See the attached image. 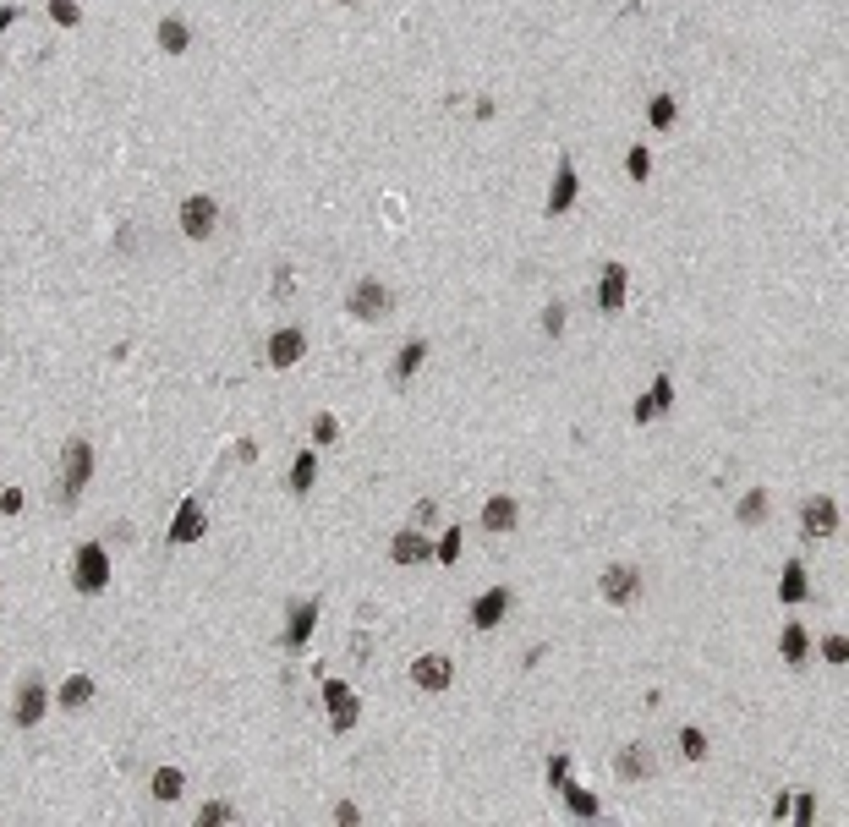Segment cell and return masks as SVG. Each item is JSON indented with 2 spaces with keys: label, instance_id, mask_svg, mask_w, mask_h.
Segmentation results:
<instances>
[{
  "label": "cell",
  "instance_id": "14",
  "mask_svg": "<svg viewBox=\"0 0 849 827\" xmlns=\"http://www.w3.org/2000/svg\"><path fill=\"white\" fill-rule=\"evenodd\" d=\"M504 614H509V586H493V592H482V597L471 603V625H477V630H493Z\"/></svg>",
  "mask_w": 849,
  "mask_h": 827
},
{
  "label": "cell",
  "instance_id": "12",
  "mask_svg": "<svg viewBox=\"0 0 849 827\" xmlns=\"http://www.w3.org/2000/svg\"><path fill=\"white\" fill-rule=\"evenodd\" d=\"M209 527H203V505L198 499H182L176 505V521H170V543H198Z\"/></svg>",
  "mask_w": 849,
  "mask_h": 827
},
{
  "label": "cell",
  "instance_id": "18",
  "mask_svg": "<svg viewBox=\"0 0 849 827\" xmlns=\"http://www.w3.org/2000/svg\"><path fill=\"white\" fill-rule=\"evenodd\" d=\"M581 192V176L570 171V164H559V176H554V192H548V214H565Z\"/></svg>",
  "mask_w": 849,
  "mask_h": 827
},
{
  "label": "cell",
  "instance_id": "10",
  "mask_svg": "<svg viewBox=\"0 0 849 827\" xmlns=\"http://www.w3.org/2000/svg\"><path fill=\"white\" fill-rule=\"evenodd\" d=\"M597 592H603L608 603H636V597H641V570H630V565H614V570H603Z\"/></svg>",
  "mask_w": 849,
  "mask_h": 827
},
{
  "label": "cell",
  "instance_id": "38",
  "mask_svg": "<svg viewBox=\"0 0 849 827\" xmlns=\"http://www.w3.org/2000/svg\"><path fill=\"white\" fill-rule=\"evenodd\" d=\"M565 778H570V756H565V751H559V756H554V762H548V783H554V789H559V783H565Z\"/></svg>",
  "mask_w": 849,
  "mask_h": 827
},
{
  "label": "cell",
  "instance_id": "26",
  "mask_svg": "<svg viewBox=\"0 0 849 827\" xmlns=\"http://www.w3.org/2000/svg\"><path fill=\"white\" fill-rule=\"evenodd\" d=\"M674 115H679V110H674V99H668V94H652V99H647V121H652V132H668V126H674Z\"/></svg>",
  "mask_w": 849,
  "mask_h": 827
},
{
  "label": "cell",
  "instance_id": "2",
  "mask_svg": "<svg viewBox=\"0 0 849 827\" xmlns=\"http://www.w3.org/2000/svg\"><path fill=\"white\" fill-rule=\"evenodd\" d=\"M72 586L77 592H104L110 586V554H104V543H83L72 554Z\"/></svg>",
  "mask_w": 849,
  "mask_h": 827
},
{
  "label": "cell",
  "instance_id": "17",
  "mask_svg": "<svg viewBox=\"0 0 849 827\" xmlns=\"http://www.w3.org/2000/svg\"><path fill=\"white\" fill-rule=\"evenodd\" d=\"M312 625H318V603H296V608H291V625H285V646H291V652L307 646Z\"/></svg>",
  "mask_w": 849,
  "mask_h": 827
},
{
  "label": "cell",
  "instance_id": "42",
  "mask_svg": "<svg viewBox=\"0 0 849 827\" xmlns=\"http://www.w3.org/2000/svg\"><path fill=\"white\" fill-rule=\"evenodd\" d=\"M12 23H17V12H12V6H6V12H0V34H6V28H12Z\"/></svg>",
  "mask_w": 849,
  "mask_h": 827
},
{
  "label": "cell",
  "instance_id": "37",
  "mask_svg": "<svg viewBox=\"0 0 849 827\" xmlns=\"http://www.w3.org/2000/svg\"><path fill=\"white\" fill-rule=\"evenodd\" d=\"M543 329H548V335H565V307H559V301H548V312H543Z\"/></svg>",
  "mask_w": 849,
  "mask_h": 827
},
{
  "label": "cell",
  "instance_id": "32",
  "mask_svg": "<svg viewBox=\"0 0 849 827\" xmlns=\"http://www.w3.org/2000/svg\"><path fill=\"white\" fill-rule=\"evenodd\" d=\"M433 559H439V565H455V559H460V527H449V532H444V543L433 548Z\"/></svg>",
  "mask_w": 849,
  "mask_h": 827
},
{
  "label": "cell",
  "instance_id": "21",
  "mask_svg": "<svg viewBox=\"0 0 849 827\" xmlns=\"http://www.w3.org/2000/svg\"><path fill=\"white\" fill-rule=\"evenodd\" d=\"M668 400H674V384H668V379H657V384L641 395V406H636V422H652L657 411H668Z\"/></svg>",
  "mask_w": 849,
  "mask_h": 827
},
{
  "label": "cell",
  "instance_id": "13",
  "mask_svg": "<svg viewBox=\"0 0 849 827\" xmlns=\"http://www.w3.org/2000/svg\"><path fill=\"white\" fill-rule=\"evenodd\" d=\"M625 290H630L625 263H608L603 280H597V307H603V312H619V307H625Z\"/></svg>",
  "mask_w": 849,
  "mask_h": 827
},
{
  "label": "cell",
  "instance_id": "28",
  "mask_svg": "<svg viewBox=\"0 0 849 827\" xmlns=\"http://www.w3.org/2000/svg\"><path fill=\"white\" fill-rule=\"evenodd\" d=\"M422 362H428V340H411V346L400 351V362H395V379H411Z\"/></svg>",
  "mask_w": 849,
  "mask_h": 827
},
{
  "label": "cell",
  "instance_id": "3",
  "mask_svg": "<svg viewBox=\"0 0 849 827\" xmlns=\"http://www.w3.org/2000/svg\"><path fill=\"white\" fill-rule=\"evenodd\" d=\"M176 225H182V236H193V241H209L214 231H220V203L214 198H187L182 209H176Z\"/></svg>",
  "mask_w": 849,
  "mask_h": 827
},
{
  "label": "cell",
  "instance_id": "35",
  "mask_svg": "<svg viewBox=\"0 0 849 827\" xmlns=\"http://www.w3.org/2000/svg\"><path fill=\"white\" fill-rule=\"evenodd\" d=\"M231 816H236V811H231L225 800H209V805L198 811V822H203V827H220V822H231Z\"/></svg>",
  "mask_w": 849,
  "mask_h": 827
},
{
  "label": "cell",
  "instance_id": "31",
  "mask_svg": "<svg viewBox=\"0 0 849 827\" xmlns=\"http://www.w3.org/2000/svg\"><path fill=\"white\" fill-rule=\"evenodd\" d=\"M312 444H318V449H329V444H340V422H334L329 411H323V417H312Z\"/></svg>",
  "mask_w": 849,
  "mask_h": 827
},
{
  "label": "cell",
  "instance_id": "22",
  "mask_svg": "<svg viewBox=\"0 0 849 827\" xmlns=\"http://www.w3.org/2000/svg\"><path fill=\"white\" fill-rule=\"evenodd\" d=\"M805 592H811V581H805V565H784V576H778V597L784 603H805Z\"/></svg>",
  "mask_w": 849,
  "mask_h": 827
},
{
  "label": "cell",
  "instance_id": "33",
  "mask_svg": "<svg viewBox=\"0 0 849 827\" xmlns=\"http://www.w3.org/2000/svg\"><path fill=\"white\" fill-rule=\"evenodd\" d=\"M625 171H630V182H647V176H652V153H647V148H630Z\"/></svg>",
  "mask_w": 849,
  "mask_h": 827
},
{
  "label": "cell",
  "instance_id": "25",
  "mask_svg": "<svg viewBox=\"0 0 849 827\" xmlns=\"http://www.w3.org/2000/svg\"><path fill=\"white\" fill-rule=\"evenodd\" d=\"M559 794H565V805H570V811H576V816H587V822H592V816H597V811H603V805H597V794H587V789H576V783H570V778H565V783H559Z\"/></svg>",
  "mask_w": 849,
  "mask_h": 827
},
{
  "label": "cell",
  "instance_id": "41",
  "mask_svg": "<svg viewBox=\"0 0 849 827\" xmlns=\"http://www.w3.org/2000/svg\"><path fill=\"white\" fill-rule=\"evenodd\" d=\"M357 816H362V811H357V805H351V800H346V805H334V822H346V827H351V822H357Z\"/></svg>",
  "mask_w": 849,
  "mask_h": 827
},
{
  "label": "cell",
  "instance_id": "9",
  "mask_svg": "<svg viewBox=\"0 0 849 827\" xmlns=\"http://www.w3.org/2000/svg\"><path fill=\"white\" fill-rule=\"evenodd\" d=\"M449 680H455V669H449V657H439V652H428V657L411 664V685L417 691H449Z\"/></svg>",
  "mask_w": 849,
  "mask_h": 827
},
{
  "label": "cell",
  "instance_id": "39",
  "mask_svg": "<svg viewBox=\"0 0 849 827\" xmlns=\"http://www.w3.org/2000/svg\"><path fill=\"white\" fill-rule=\"evenodd\" d=\"M0 510L17 516V510H23V493H17V487H6V493H0Z\"/></svg>",
  "mask_w": 849,
  "mask_h": 827
},
{
  "label": "cell",
  "instance_id": "11",
  "mask_svg": "<svg viewBox=\"0 0 849 827\" xmlns=\"http://www.w3.org/2000/svg\"><path fill=\"white\" fill-rule=\"evenodd\" d=\"M614 773H619V778H630V783H641V778H652V773H657V762H652V751H647V745H619V751H614Z\"/></svg>",
  "mask_w": 849,
  "mask_h": 827
},
{
  "label": "cell",
  "instance_id": "6",
  "mask_svg": "<svg viewBox=\"0 0 849 827\" xmlns=\"http://www.w3.org/2000/svg\"><path fill=\"white\" fill-rule=\"evenodd\" d=\"M301 351H307V335H301V329H274V335L263 340L269 368H296V362H301Z\"/></svg>",
  "mask_w": 849,
  "mask_h": 827
},
{
  "label": "cell",
  "instance_id": "43",
  "mask_svg": "<svg viewBox=\"0 0 849 827\" xmlns=\"http://www.w3.org/2000/svg\"><path fill=\"white\" fill-rule=\"evenodd\" d=\"M340 6H351V0H340Z\"/></svg>",
  "mask_w": 849,
  "mask_h": 827
},
{
  "label": "cell",
  "instance_id": "20",
  "mask_svg": "<svg viewBox=\"0 0 849 827\" xmlns=\"http://www.w3.org/2000/svg\"><path fill=\"white\" fill-rule=\"evenodd\" d=\"M148 789H153V800H159V805H170V800H182V789H187V778H182V767H159Z\"/></svg>",
  "mask_w": 849,
  "mask_h": 827
},
{
  "label": "cell",
  "instance_id": "36",
  "mask_svg": "<svg viewBox=\"0 0 849 827\" xmlns=\"http://www.w3.org/2000/svg\"><path fill=\"white\" fill-rule=\"evenodd\" d=\"M822 657H827V664H849V635H827L822 641Z\"/></svg>",
  "mask_w": 849,
  "mask_h": 827
},
{
  "label": "cell",
  "instance_id": "15",
  "mask_svg": "<svg viewBox=\"0 0 849 827\" xmlns=\"http://www.w3.org/2000/svg\"><path fill=\"white\" fill-rule=\"evenodd\" d=\"M516 521H521V505L509 499V493H499V499L482 505V527H488V532H509Z\"/></svg>",
  "mask_w": 849,
  "mask_h": 827
},
{
  "label": "cell",
  "instance_id": "5",
  "mask_svg": "<svg viewBox=\"0 0 849 827\" xmlns=\"http://www.w3.org/2000/svg\"><path fill=\"white\" fill-rule=\"evenodd\" d=\"M838 527H844V516H838L833 499H805V505H800V532H805V537H833Z\"/></svg>",
  "mask_w": 849,
  "mask_h": 827
},
{
  "label": "cell",
  "instance_id": "19",
  "mask_svg": "<svg viewBox=\"0 0 849 827\" xmlns=\"http://www.w3.org/2000/svg\"><path fill=\"white\" fill-rule=\"evenodd\" d=\"M187 44H193V28H187L182 17H164V23H159V50H164V55H182Z\"/></svg>",
  "mask_w": 849,
  "mask_h": 827
},
{
  "label": "cell",
  "instance_id": "4",
  "mask_svg": "<svg viewBox=\"0 0 849 827\" xmlns=\"http://www.w3.org/2000/svg\"><path fill=\"white\" fill-rule=\"evenodd\" d=\"M323 702H329V729L334 734H351V724H357V696H351V685L346 680H323Z\"/></svg>",
  "mask_w": 849,
  "mask_h": 827
},
{
  "label": "cell",
  "instance_id": "30",
  "mask_svg": "<svg viewBox=\"0 0 849 827\" xmlns=\"http://www.w3.org/2000/svg\"><path fill=\"white\" fill-rule=\"evenodd\" d=\"M679 756H686V762H702V756H707V734H702V729H679Z\"/></svg>",
  "mask_w": 849,
  "mask_h": 827
},
{
  "label": "cell",
  "instance_id": "40",
  "mask_svg": "<svg viewBox=\"0 0 849 827\" xmlns=\"http://www.w3.org/2000/svg\"><path fill=\"white\" fill-rule=\"evenodd\" d=\"M811 811H816V800H811V794H800V800H795V822H811Z\"/></svg>",
  "mask_w": 849,
  "mask_h": 827
},
{
  "label": "cell",
  "instance_id": "16",
  "mask_svg": "<svg viewBox=\"0 0 849 827\" xmlns=\"http://www.w3.org/2000/svg\"><path fill=\"white\" fill-rule=\"evenodd\" d=\"M390 554H395V565H428V559H433V543L417 537V532H400V537L390 543Z\"/></svg>",
  "mask_w": 849,
  "mask_h": 827
},
{
  "label": "cell",
  "instance_id": "27",
  "mask_svg": "<svg viewBox=\"0 0 849 827\" xmlns=\"http://www.w3.org/2000/svg\"><path fill=\"white\" fill-rule=\"evenodd\" d=\"M805 646H811V641H805V630H800V625H784V635H778V652L789 657V664H805Z\"/></svg>",
  "mask_w": 849,
  "mask_h": 827
},
{
  "label": "cell",
  "instance_id": "8",
  "mask_svg": "<svg viewBox=\"0 0 849 827\" xmlns=\"http://www.w3.org/2000/svg\"><path fill=\"white\" fill-rule=\"evenodd\" d=\"M44 702H50V691H44L39 680H23V685H17L12 724H17V729H39V718H44Z\"/></svg>",
  "mask_w": 849,
  "mask_h": 827
},
{
  "label": "cell",
  "instance_id": "29",
  "mask_svg": "<svg viewBox=\"0 0 849 827\" xmlns=\"http://www.w3.org/2000/svg\"><path fill=\"white\" fill-rule=\"evenodd\" d=\"M762 516H767V493L751 487L745 499H740V521H745V527H762Z\"/></svg>",
  "mask_w": 849,
  "mask_h": 827
},
{
  "label": "cell",
  "instance_id": "24",
  "mask_svg": "<svg viewBox=\"0 0 849 827\" xmlns=\"http://www.w3.org/2000/svg\"><path fill=\"white\" fill-rule=\"evenodd\" d=\"M55 702H61V707H72V713H77V707H88V702H94V680H88V674H72V680L61 685V696H55Z\"/></svg>",
  "mask_w": 849,
  "mask_h": 827
},
{
  "label": "cell",
  "instance_id": "23",
  "mask_svg": "<svg viewBox=\"0 0 849 827\" xmlns=\"http://www.w3.org/2000/svg\"><path fill=\"white\" fill-rule=\"evenodd\" d=\"M312 482H318V455H312V449H301V455L291 460V493H307Z\"/></svg>",
  "mask_w": 849,
  "mask_h": 827
},
{
  "label": "cell",
  "instance_id": "1",
  "mask_svg": "<svg viewBox=\"0 0 849 827\" xmlns=\"http://www.w3.org/2000/svg\"><path fill=\"white\" fill-rule=\"evenodd\" d=\"M88 477H94V444L88 438H66V449H61V499L66 505L83 499Z\"/></svg>",
  "mask_w": 849,
  "mask_h": 827
},
{
  "label": "cell",
  "instance_id": "34",
  "mask_svg": "<svg viewBox=\"0 0 849 827\" xmlns=\"http://www.w3.org/2000/svg\"><path fill=\"white\" fill-rule=\"evenodd\" d=\"M50 17H55L61 28H77V23H83V6H72V0H50Z\"/></svg>",
  "mask_w": 849,
  "mask_h": 827
},
{
  "label": "cell",
  "instance_id": "7",
  "mask_svg": "<svg viewBox=\"0 0 849 827\" xmlns=\"http://www.w3.org/2000/svg\"><path fill=\"white\" fill-rule=\"evenodd\" d=\"M346 307H351V318L373 323V318H379V312L390 307V290H384V280H357V285H351V301H346Z\"/></svg>",
  "mask_w": 849,
  "mask_h": 827
}]
</instances>
